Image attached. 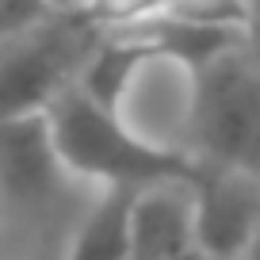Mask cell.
Segmentation results:
<instances>
[{
    "label": "cell",
    "instance_id": "obj_9",
    "mask_svg": "<svg viewBox=\"0 0 260 260\" xmlns=\"http://www.w3.org/2000/svg\"><path fill=\"white\" fill-rule=\"evenodd\" d=\"M157 16L187 19V23H203V27L245 31V23H249V0H161Z\"/></svg>",
    "mask_w": 260,
    "mask_h": 260
},
{
    "label": "cell",
    "instance_id": "obj_6",
    "mask_svg": "<svg viewBox=\"0 0 260 260\" xmlns=\"http://www.w3.org/2000/svg\"><path fill=\"white\" fill-rule=\"evenodd\" d=\"M195 252L191 184H153L134 191L130 260H184Z\"/></svg>",
    "mask_w": 260,
    "mask_h": 260
},
{
    "label": "cell",
    "instance_id": "obj_11",
    "mask_svg": "<svg viewBox=\"0 0 260 260\" xmlns=\"http://www.w3.org/2000/svg\"><path fill=\"white\" fill-rule=\"evenodd\" d=\"M50 4L61 12V8H81V4H88V0H50Z\"/></svg>",
    "mask_w": 260,
    "mask_h": 260
},
{
    "label": "cell",
    "instance_id": "obj_3",
    "mask_svg": "<svg viewBox=\"0 0 260 260\" xmlns=\"http://www.w3.org/2000/svg\"><path fill=\"white\" fill-rule=\"evenodd\" d=\"M104 27L81 8H61L39 27L0 42V119L46 111L104 39Z\"/></svg>",
    "mask_w": 260,
    "mask_h": 260
},
{
    "label": "cell",
    "instance_id": "obj_12",
    "mask_svg": "<svg viewBox=\"0 0 260 260\" xmlns=\"http://www.w3.org/2000/svg\"><path fill=\"white\" fill-rule=\"evenodd\" d=\"M184 260H211V256H207V252H199V249H195L191 256H184Z\"/></svg>",
    "mask_w": 260,
    "mask_h": 260
},
{
    "label": "cell",
    "instance_id": "obj_8",
    "mask_svg": "<svg viewBox=\"0 0 260 260\" xmlns=\"http://www.w3.org/2000/svg\"><path fill=\"white\" fill-rule=\"evenodd\" d=\"M130 207L134 191L104 187L92 211L77 222L61 260H130Z\"/></svg>",
    "mask_w": 260,
    "mask_h": 260
},
{
    "label": "cell",
    "instance_id": "obj_4",
    "mask_svg": "<svg viewBox=\"0 0 260 260\" xmlns=\"http://www.w3.org/2000/svg\"><path fill=\"white\" fill-rule=\"evenodd\" d=\"M195 249L211 260H249L260 245V172L203 165L191 180Z\"/></svg>",
    "mask_w": 260,
    "mask_h": 260
},
{
    "label": "cell",
    "instance_id": "obj_10",
    "mask_svg": "<svg viewBox=\"0 0 260 260\" xmlns=\"http://www.w3.org/2000/svg\"><path fill=\"white\" fill-rule=\"evenodd\" d=\"M54 12L57 8L50 0H0V42L39 27L42 19H50Z\"/></svg>",
    "mask_w": 260,
    "mask_h": 260
},
{
    "label": "cell",
    "instance_id": "obj_5",
    "mask_svg": "<svg viewBox=\"0 0 260 260\" xmlns=\"http://www.w3.org/2000/svg\"><path fill=\"white\" fill-rule=\"evenodd\" d=\"M65 176L46 111L0 119V199L39 211L61 191Z\"/></svg>",
    "mask_w": 260,
    "mask_h": 260
},
{
    "label": "cell",
    "instance_id": "obj_7",
    "mask_svg": "<svg viewBox=\"0 0 260 260\" xmlns=\"http://www.w3.org/2000/svg\"><path fill=\"white\" fill-rule=\"evenodd\" d=\"M149 61H153V54H149V46L134 31H107L104 39H100V46L92 50V57L84 61L77 84H81L100 107L126 115L122 107H126V100H130V88H134L138 73Z\"/></svg>",
    "mask_w": 260,
    "mask_h": 260
},
{
    "label": "cell",
    "instance_id": "obj_2",
    "mask_svg": "<svg viewBox=\"0 0 260 260\" xmlns=\"http://www.w3.org/2000/svg\"><path fill=\"white\" fill-rule=\"evenodd\" d=\"M191 157L260 172V54L241 42L191 81Z\"/></svg>",
    "mask_w": 260,
    "mask_h": 260
},
{
    "label": "cell",
    "instance_id": "obj_1",
    "mask_svg": "<svg viewBox=\"0 0 260 260\" xmlns=\"http://www.w3.org/2000/svg\"><path fill=\"white\" fill-rule=\"evenodd\" d=\"M46 115L57 157L69 176L142 191L153 184H191L203 169L191 149L153 142L149 134L130 126L126 115L100 107L81 84H69L46 107Z\"/></svg>",
    "mask_w": 260,
    "mask_h": 260
}]
</instances>
